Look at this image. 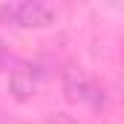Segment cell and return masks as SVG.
Masks as SVG:
<instances>
[{"label":"cell","instance_id":"cell-2","mask_svg":"<svg viewBox=\"0 0 124 124\" xmlns=\"http://www.w3.org/2000/svg\"><path fill=\"white\" fill-rule=\"evenodd\" d=\"M35 87H38V75H35V66L32 63L17 61V66L9 72V93L15 95L17 101H26L35 95Z\"/></svg>","mask_w":124,"mask_h":124},{"label":"cell","instance_id":"cell-1","mask_svg":"<svg viewBox=\"0 0 124 124\" xmlns=\"http://www.w3.org/2000/svg\"><path fill=\"white\" fill-rule=\"evenodd\" d=\"M0 17L12 26H49L55 20V9L46 3H9L0 6Z\"/></svg>","mask_w":124,"mask_h":124},{"label":"cell","instance_id":"cell-4","mask_svg":"<svg viewBox=\"0 0 124 124\" xmlns=\"http://www.w3.org/2000/svg\"><path fill=\"white\" fill-rule=\"evenodd\" d=\"M15 66H17V58L9 52V46H3V43H0V69H3V72H12Z\"/></svg>","mask_w":124,"mask_h":124},{"label":"cell","instance_id":"cell-3","mask_svg":"<svg viewBox=\"0 0 124 124\" xmlns=\"http://www.w3.org/2000/svg\"><path fill=\"white\" fill-rule=\"evenodd\" d=\"M93 81L81 72V69H66L63 72V93L69 95L72 101H87L90 93H93Z\"/></svg>","mask_w":124,"mask_h":124}]
</instances>
